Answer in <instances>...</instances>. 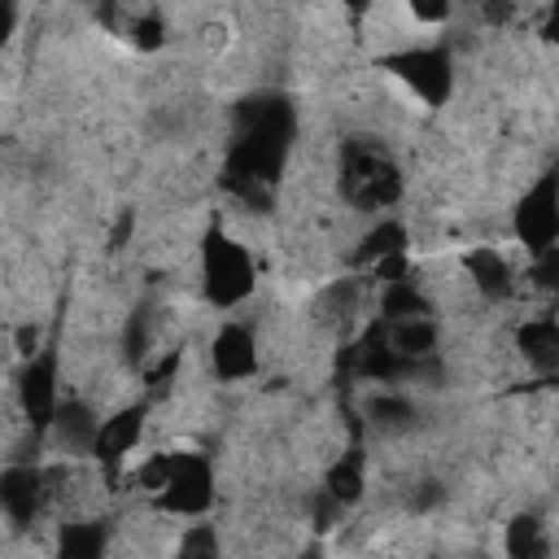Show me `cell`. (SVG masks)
Here are the masks:
<instances>
[{
  "label": "cell",
  "instance_id": "13",
  "mask_svg": "<svg viewBox=\"0 0 559 559\" xmlns=\"http://www.w3.org/2000/svg\"><path fill=\"white\" fill-rule=\"evenodd\" d=\"M48 432H52V441L66 454H92L96 450V437H100V415L83 397H66L57 406V419H52Z\"/></svg>",
  "mask_w": 559,
  "mask_h": 559
},
{
  "label": "cell",
  "instance_id": "10",
  "mask_svg": "<svg viewBox=\"0 0 559 559\" xmlns=\"http://www.w3.org/2000/svg\"><path fill=\"white\" fill-rule=\"evenodd\" d=\"M48 502V472L44 467H31V463H9L0 472V507H4V520L13 528H26L35 524L39 507Z\"/></svg>",
  "mask_w": 559,
  "mask_h": 559
},
{
  "label": "cell",
  "instance_id": "5",
  "mask_svg": "<svg viewBox=\"0 0 559 559\" xmlns=\"http://www.w3.org/2000/svg\"><path fill=\"white\" fill-rule=\"evenodd\" d=\"M511 231L528 249V258L559 245V170H546L524 188L511 210Z\"/></svg>",
  "mask_w": 559,
  "mask_h": 559
},
{
  "label": "cell",
  "instance_id": "17",
  "mask_svg": "<svg viewBox=\"0 0 559 559\" xmlns=\"http://www.w3.org/2000/svg\"><path fill=\"white\" fill-rule=\"evenodd\" d=\"M380 319H384V323L432 319V301H428V293H424L415 280H397V284H384V297H380Z\"/></svg>",
  "mask_w": 559,
  "mask_h": 559
},
{
  "label": "cell",
  "instance_id": "1",
  "mask_svg": "<svg viewBox=\"0 0 559 559\" xmlns=\"http://www.w3.org/2000/svg\"><path fill=\"white\" fill-rule=\"evenodd\" d=\"M297 140V109L284 96H249L236 105V135L227 144L223 188L249 205L271 210L288 148Z\"/></svg>",
  "mask_w": 559,
  "mask_h": 559
},
{
  "label": "cell",
  "instance_id": "3",
  "mask_svg": "<svg viewBox=\"0 0 559 559\" xmlns=\"http://www.w3.org/2000/svg\"><path fill=\"white\" fill-rule=\"evenodd\" d=\"M253 284H258V266H253L249 249L214 223L201 236V293H205V301L218 310H231L253 293Z\"/></svg>",
  "mask_w": 559,
  "mask_h": 559
},
{
  "label": "cell",
  "instance_id": "25",
  "mask_svg": "<svg viewBox=\"0 0 559 559\" xmlns=\"http://www.w3.org/2000/svg\"><path fill=\"white\" fill-rule=\"evenodd\" d=\"M537 389H559V371H555V376H546V380H537Z\"/></svg>",
  "mask_w": 559,
  "mask_h": 559
},
{
  "label": "cell",
  "instance_id": "26",
  "mask_svg": "<svg viewBox=\"0 0 559 559\" xmlns=\"http://www.w3.org/2000/svg\"><path fill=\"white\" fill-rule=\"evenodd\" d=\"M301 559H319V555H301Z\"/></svg>",
  "mask_w": 559,
  "mask_h": 559
},
{
  "label": "cell",
  "instance_id": "2",
  "mask_svg": "<svg viewBox=\"0 0 559 559\" xmlns=\"http://www.w3.org/2000/svg\"><path fill=\"white\" fill-rule=\"evenodd\" d=\"M341 197L354 205V210H389L397 197H402V166L393 162V153L376 140H345L341 144Z\"/></svg>",
  "mask_w": 559,
  "mask_h": 559
},
{
  "label": "cell",
  "instance_id": "22",
  "mask_svg": "<svg viewBox=\"0 0 559 559\" xmlns=\"http://www.w3.org/2000/svg\"><path fill=\"white\" fill-rule=\"evenodd\" d=\"M528 280H533V288L559 297V245L546 249V253H537V258L528 262Z\"/></svg>",
  "mask_w": 559,
  "mask_h": 559
},
{
  "label": "cell",
  "instance_id": "7",
  "mask_svg": "<svg viewBox=\"0 0 559 559\" xmlns=\"http://www.w3.org/2000/svg\"><path fill=\"white\" fill-rule=\"evenodd\" d=\"M57 367H61L57 349H52V345H44V349H39L35 358H26V362H22V371H17V402H22L26 424L35 428V437L52 428L57 406L66 402V397L57 393Z\"/></svg>",
  "mask_w": 559,
  "mask_h": 559
},
{
  "label": "cell",
  "instance_id": "8",
  "mask_svg": "<svg viewBox=\"0 0 559 559\" xmlns=\"http://www.w3.org/2000/svg\"><path fill=\"white\" fill-rule=\"evenodd\" d=\"M144 419H148V402H127V406H118L114 415H105V419H100V437H96L92 459L100 463L105 480H118L122 463H127V459H131V450L140 445Z\"/></svg>",
  "mask_w": 559,
  "mask_h": 559
},
{
  "label": "cell",
  "instance_id": "19",
  "mask_svg": "<svg viewBox=\"0 0 559 559\" xmlns=\"http://www.w3.org/2000/svg\"><path fill=\"white\" fill-rule=\"evenodd\" d=\"M402 253H406V227H402L397 218L376 223V227L362 236V245H358V262H362V266H380V262L402 258Z\"/></svg>",
  "mask_w": 559,
  "mask_h": 559
},
{
  "label": "cell",
  "instance_id": "24",
  "mask_svg": "<svg viewBox=\"0 0 559 559\" xmlns=\"http://www.w3.org/2000/svg\"><path fill=\"white\" fill-rule=\"evenodd\" d=\"M542 35H546V39H550V44L559 48V9H550V17H546V26H542Z\"/></svg>",
  "mask_w": 559,
  "mask_h": 559
},
{
  "label": "cell",
  "instance_id": "15",
  "mask_svg": "<svg viewBox=\"0 0 559 559\" xmlns=\"http://www.w3.org/2000/svg\"><path fill=\"white\" fill-rule=\"evenodd\" d=\"M109 524L105 520H66L57 528V559H105Z\"/></svg>",
  "mask_w": 559,
  "mask_h": 559
},
{
  "label": "cell",
  "instance_id": "6",
  "mask_svg": "<svg viewBox=\"0 0 559 559\" xmlns=\"http://www.w3.org/2000/svg\"><path fill=\"white\" fill-rule=\"evenodd\" d=\"M153 507L162 515H205L214 507V467L205 454H170L166 485L153 493Z\"/></svg>",
  "mask_w": 559,
  "mask_h": 559
},
{
  "label": "cell",
  "instance_id": "4",
  "mask_svg": "<svg viewBox=\"0 0 559 559\" xmlns=\"http://www.w3.org/2000/svg\"><path fill=\"white\" fill-rule=\"evenodd\" d=\"M380 70L393 74L415 100L428 109H441L454 96V52L450 44H411L380 57Z\"/></svg>",
  "mask_w": 559,
  "mask_h": 559
},
{
  "label": "cell",
  "instance_id": "20",
  "mask_svg": "<svg viewBox=\"0 0 559 559\" xmlns=\"http://www.w3.org/2000/svg\"><path fill=\"white\" fill-rule=\"evenodd\" d=\"M218 555H223V542H218V528L214 524H188L179 533L175 559H218Z\"/></svg>",
  "mask_w": 559,
  "mask_h": 559
},
{
  "label": "cell",
  "instance_id": "18",
  "mask_svg": "<svg viewBox=\"0 0 559 559\" xmlns=\"http://www.w3.org/2000/svg\"><path fill=\"white\" fill-rule=\"evenodd\" d=\"M367 419H371L380 432H411V428L419 424V406H415L406 393L384 389V393H376V397L367 402Z\"/></svg>",
  "mask_w": 559,
  "mask_h": 559
},
{
  "label": "cell",
  "instance_id": "23",
  "mask_svg": "<svg viewBox=\"0 0 559 559\" xmlns=\"http://www.w3.org/2000/svg\"><path fill=\"white\" fill-rule=\"evenodd\" d=\"M406 13H411L419 26H424V22L432 26V22H445V17H450V4H411Z\"/></svg>",
  "mask_w": 559,
  "mask_h": 559
},
{
  "label": "cell",
  "instance_id": "21",
  "mask_svg": "<svg viewBox=\"0 0 559 559\" xmlns=\"http://www.w3.org/2000/svg\"><path fill=\"white\" fill-rule=\"evenodd\" d=\"M127 35H131V44H135V48L153 52V48H162V44H166V17H162L157 9H144V13L127 26Z\"/></svg>",
  "mask_w": 559,
  "mask_h": 559
},
{
  "label": "cell",
  "instance_id": "11",
  "mask_svg": "<svg viewBox=\"0 0 559 559\" xmlns=\"http://www.w3.org/2000/svg\"><path fill=\"white\" fill-rule=\"evenodd\" d=\"M459 266H463V275L472 280V288H476L480 297H489V301H507V297L515 293V271H511V262H507L493 245L467 249V253L459 258Z\"/></svg>",
  "mask_w": 559,
  "mask_h": 559
},
{
  "label": "cell",
  "instance_id": "12",
  "mask_svg": "<svg viewBox=\"0 0 559 559\" xmlns=\"http://www.w3.org/2000/svg\"><path fill=\"white\" fill-rule=\"evenodd\" d=\"M515 349H520V358L537 371V380L555 376V371H559V314L524 319V323L515 328Z\"/></svg>",
  "mask_w": 559,
  "mask_h": 559
},
{
  "label": "cell",
  "instance_id": "9",
  "mask_svg": "<svg viewBox=\"0 0 559 559\" xmlns=\"http://www.w3.org/2000/svg\"><path fill=\"white\" fill-rule=\"evenodd\" d=\"M210 371L218 384H240L258 376V332L240 319H227L210 341Z\"/></svg>",
  "mask_w": 559,
  "mask_h": 559
},
{
  "label": "cell",
  "instance_id": "16",
  "mask_svg": "<svg viewBox=\"0 0 559 559\" xmlns=\"http://www.w3.org/2000/svg\"><path fill=\"white\" fill-rule=\"evenodd\" d=\"M502 550H507V559H550V533H546L542 515H533V511L511 515L502 528Z\"/></svg>",
  "mask_w": 559,
  "mask_h": 559
},
{
  "label": "cell",
  "instance_id": "14",
  "mask_svg": "<svg viewBox=\"0 0 559 559\" xmlns=\"http://www.w3.org/2000/svg\"><path fill=\"white\" fill-rule=\"evenodd\" d=\"M362 489H367V454H362L358 445H349V450H341V454L328 463V472H323V493H328L332 502H341V507H354V502L362 498Z\"/></svg>",
  "mask_w": 559,
  "mask_h": 559
}]
</instances>
